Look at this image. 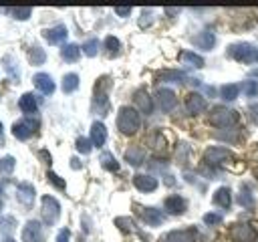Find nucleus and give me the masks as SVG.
Instances as JSON below:
<instances>
[{
  "label": "nucleus",
  "instance_id": "a19ab883",
  "mask_svg": "<svg viewBox=\"0 0 258 242\" xmlns=\"http://www.w3.org/2000/svg\"><path fill=\"white\" fill-rule=\"evenodd\" d=\"M244 93L250 95V97L256 95V93H258V83H256V81H248V83L244 85Z\"/></svg>",
  "mask_w": 258,
  "mask_h": 242
},
{
  "label": "nucleus",
  "instance_id": "dca6fc26",
  "mask_svg": "<svg viewBox=\"0 0 258 242\" xmlns=\"http://www.w3.org/2000/svg\"><path fill=\"white\" fill-rule=\"evenodd\" d=\"M191 42H194L198 48H204V50H212V48H214V44H216V36H214V32H210V30H204V32L196 34V36L191 38Z\"/></svg>",
  "mask_w": 258,
  "mask_h": 242
},
{
  "label": "nucleus",
  "instance_id": "4be33fe9",
  "mask_svg": "<svg viewBox=\"0 0 258 242\" xmlns=\"http://www.w3.org/2000/svg\"><path fill=\"white\" fill-rule=\"evenodd\" d=\"M18 107H20V111H24V113H36L38 103H36V99H34L32 93H24V95L20 97V101H18Z\"/></svg>",
  "mask_w": 258,
  "mask_h": 242
},
{
  "label": "nucleus",
  "instance_id": "473e14b6",
  "mask_svg": "<svg viewBox=\"0 0 258 242\" xmlns=\"http://www.w3.org/2000/svg\"><path fill=\"white\" fill-rule=\"evenodd\" d=\"M4 12H10V14H14V18H18V20H26V18L32 14V10H30L28 6H24V8H6Z\"/></svg>",
  "mask_w": 258,
  "mask_h": 242
},
{
  "label": "nucleus",
  "instance_id": "de8ad7c7",
  "mask_svg": "<svg viewBox=\"0 0 258 242\" xmlns=\"http://www.w3.org/2000/svg\"><path fill=\"white\" fill-rule=\"evenodd\" d=\"M165 12H167V14H175V12H179V10H177V8H165Z\"/></svg>",
  "mask_w": 258,
  "mask_h": 242
},
{
  "label": "nucleus",
  "instance_id": "423d86ee",
  "mask_svg": "<svg viewBox=\"0 0 258 242\" xmlns=\"http://www.w3.org/2000/svg\"><path fill=\"white\" fill-rule=\"evenodd\" d=\"M230 234L236 242H256L258 240V232L254 230L252 224H234Z\"/></svg>",
  "mask_w": 258,
  "mask_h": 242
},
{
  "label": "nucleus",
  "instance_id": "37998d69",
  "mask_svg": "<svg viewBox=\"0 0 258 242\" xmlns=\"http://www.w3.org/2000/svg\"><path fill=\"white\" fill-rule=\"evenodd\" d=\"M69 236H71V232H69L67 228H62V230H58V234H56V242H69Z\"/></svg>",
  "mask_w": 258,
  "mask_h": 242
},
{
  "label": "nucleus",
  "instance_id": "58836bf2",
  "mask_svg": "<svg viewBox=\"0 0 258 242\" xmlns=\"http://www.w3.org/2000/svg\"><path fill=\"white\" fill-rule=\"evenodd\" d=\"M46 177H48V182H50L54 188H58V190H64V188H67L64 179H60V177H58L54 171H48V173H46Z\"/></svg>",
  "mask_w": 258,
  "mask_h": 242
},
{
  "label": "nucleus",
  "instance_id": "6e6552de",
  "mask_svg": "<svg viewBox=\"0 0 258 242\" xmlns=\"http://www.w3.org/2000/svg\"><path fill=\"white\" fill-rule=\"evenodd\" d=\"M137 212H139L141 220H143L145 224H149V226H159V224L165 220V214H163L161 210H157V208H145V206H139Z\"/></svg>",
  "mask_w": 258,
  "mask_h": 242
},
{
  "label": "nucleus",
  "instance_id": "49530a36",
  "mask_svg": "<svg viewBox=\"0 0 258 242\" xmlns=\"http://www.w3.org/2000/svg\"><path fill=\"white\" fill-rule=\"evenodd\" d=\"M71 161H73V163H71V165H73V167H75V169H79V167H81V163H79V159H71Z\"/></svg>",
  "mask_w": 258,
  "mask_h": 242
},
{
  "label": "nucleus",
  "instance_id": "c9c22d12",
  "mask_svg": "<svg viewBox=\"0 0 258 242\" xmlns=\"http://www.w3.org/2000/svg\"><path fill=\"white\" fill-rule=\"evenodd\" d=\"M4 63H6V65H4V69L8 71V75H10L12 79H18V77H20V71H18V67H14V60H12L10 56H6V58H4Z\"/></svg>",
  "mask_w": 258,
  "mask_h": 242
},
{
  "label": "nucleus",
  "instance_id": "f257e3e1",
  "mask_svg": "<svg viewBox=\"0 0 258 242\" xmlns=\"http://www.w3.org/2000/svg\"><path fill=\"white\" fill-rule=\"evenodd\" d=\"M141 125V119H139V113L137 109L133 107H121L119 109V115H117V127L121 133L125 135H133Z\"/></svg>",
  "mask_w": 258,
  "mask_h": 242
},
{
  "label": "nucleus",
  "instance_id": "c85d7f7f",
  "mask_svg": "<svg viewBox=\"0 0 258 242\" xmlns=\"http://www.w3.org/2000/svg\"><path fill=\"white\" fill-rule=\"evenodd\" d=\"M101 165H103L107 171H117V169H119V163H117V159H115L111 153H101Z\"/></svg>",
  "mask_w": 258,
  "mask_h": 242
},
{
  "label": "nucleus",
  "instance_id": "393cba45",
  "mask_svg": "<svg viewBox=\"0 0 258 242\" xmlns=\"http://www.w3.org/2000/svg\"><path fill=\"white\" fill-rule=\"evenodd\" d=\"M62 91L64 93H73V91H77V87H79V77L75 75V73H69V75H64L62 77Z\"/></svg>",
  "mask_w": 258,
  "mask_h": 242
},
{
  "label": "nucleus",
  "instance_id": "3c124183",
  "mask_svg": "<svg viewBox=\"0 0 258 242\" xmlns=\"http://www.w3.org/2000/svg\"><path fill=\"white\" fill-rule=\"evenodd\" d=\"M254 113H256V117H258V105H254Z\"/></svg>",
  "mask_w": 258,
  "mask_h": 242
},
{
  "label": "nucleus",
  "instance_id": "a18cd8bd",
  "mask_svg": "<svg viewBox=\"0 0 258 242\" xmlns=\"http://www.w3.org/2000/svg\"><path fill=\"white\" fill-rule=\"evenodd\" d=\"M143 14H145V16H149L151 12H149V10H143ZM147 24H149V18H143V20L139 22V26H147Z\"/></svg>",
  "mask_w": 258,
  "mask_h": 242
},
{
  "label": "nucleus",
  "instance_id": "09e8293b",
  "mask_svg": "<svg viewBox=\"0 0 258 242\" xmlns=\"http://www.w3.org/2000/svg\"><path fill=\"white\" fill-rule=\"evenodd\" d=\"M2 190H4V184H0V210H2Z\"/></svg>",
  "mask_w": 258,
  "mask_h": 242
},
{
  "label": "nucleus",
  "instance_id": "f3484780",
  "mask_svg": "<svg viewBox=\"0 0 258 242\" xmlns=\"http://www.w3.org/2000/svg\"><path fill=\"white\" fill-rule=\"evenodd\" d=\"M105 141H107V129H105V125L101 121H95L91 125V143L97 145V147H103Z\"/></svg>",
  "mask_w": 258,
  "mask_h": 242
},
{
  "label": "nucleus",
  "instance_id": "9d476101",
  "mask_svg": "<svg viewBox=\"0 0 258 242\" xmlns=\"http://www.w3.org/2000/svg\"><path fill=\"white\" fill-rule=\"evenodd\" d=\"M155 101H157V107L165 113H169L173 107H175V93L171 89H159L155 93Z\"/></svg>",
  "mask_w": 258,
  "mask_h": 242
},
{
  "label": "nucleus",
  "instance_id": "7ed1b4c3",
  "mask_svg": "<svg viewBox=\"0 0 258 242\" xmlns=\"http://www.w3.org/2000/svg\"><path fill=\"white\" fill-rule=\"evenodd\" d=\"M236 121H238L236 111L226 109V107H216V109L210 113V123L216 125V127H232Z\"/></svg>",
  "mask_w": 258,
  "mask_h": 242
},
{
  "label": "nucleus",
  "instance_id": "39448f33",
  "mask_svg": "<svg viewBox=\"0 0 258 242\" xmlns=\"http://www.w3.org/2000/svg\"><path fill=\"white\" fill-rule=\"evenodd\" d=\"M36 129H38V119H32V117H26V119H20V121H16L14 125H12V135L16 137V139H28V137H32L34 133H36Z\"/></svg>",
  "mask_w": 258,
  "mask_h": 242
},
{
  "label": "nucleus",
  "instance_id": "4468645a",
  "mask_svg": "<svg viewBox=\"0 0 258 242\" xmlns=\"http://www.w3.org/2000/svg\"><path fill=\"white\" fill-rule=\"evenodd\" d=\"M185 109L187 113L196 115V113H202L206 109V99L200 95V93H189L187 99H185Z\"/></svg>",
  "mask_w": 258,
  "mask_h": 242
},
{
  "label": "nucleus",
  "instance_id": "5fc2aeb1",
  "mask_svg": "<svg viewBox=\"0 0 258 242\" xmlns=\"http://www.w3.org/2000/svg\"><path fill=\"white\" fill-rule=\"evenodd\" d=\"M161 242H163V240H161Z\"/></svg>",
  "mask_w": 258,
  "mask_h": 242
},
{
  "label": "nucleus",
  "instance_id": "0eeeda50",
  "mask_svg": "<svg viewBox=\"0 0 258 242\" xmlns=\"http://www.w3.org/2000/svg\"><path fill=\"white\" fill-rule=\"evenodd\" d=\"M22 242H44L42 226L36 220H28L22 228Z\"/></svg>",
  "mask_w": 258,
  "mask_h": 242
},
{
  "label": "nucleus",
  "instance_id": "e433bc0d",
  "mask_svg": "<svg viewBox=\"0 0 258 242\" xmlns=\"http://www.w3.org/2000/svg\"><path fill=\"white\" fill-rule=\"evenodd\" d=\"M91 139H87V137H79L77 139V151H81V153H91Z\"/></svg>",
  "mask_w": 258,
  "mask_h": 242
},
{
  "label": "nucleus",
  "instance_id": "a211bd4d",
  "mask_svg": "<svg viewBox=\"0 0 258 242\" xmlns=\"http://www.w3.org/2000/svg\"><path fill=\"white\" fill-rule=\"evenodd\" d=\"M185 208H187V202L181 198V196H169V198H165V210L169 212V214H183L185 212Z\"/></svg>",
  "mask_w": 258,
  "mask_h": 242
},
{
  "label": "nucleus",
  "instance_id": "c03bdc74",
  "mask_svg": "<svg viewBox=\"0 0 258 242\" xmlns=\"http://www.w3.org/2000/svg\"><path fill=\"white\" fill-rule=\"evenodd\" d=\"M115 12H117L119 16H127V14L131 12V6H117V8H115Z\"/></svg>",
  "mask_w": 258,
  "mask_h": 242
},
{
  "label": "nucleus",
  "instance_id": "6ab92c4d",
  "mask_svg": "<svg viewBox=\"0 0 258 242\" xmlns=\"http://www.w3.org/2000/svg\"><path fill=\"white\" fill-rule=\"evenodd\" d=\"M135 105H137V109H139L141 113H151L153 103H151V97L147 95V91H145V89L135 91Z\"/></svg>",
  "mask_w": 258,
  "mask_h": 242
},
{
  "label": "nucleus",
  "instance_id": "79ce46f5",
  "mask_svg": "<svg viewBox=\"0 0 258 242\" xmlns=\"http://www.w3.org/2000/svg\"><path fill=\"white\" fill-rule=\"evenodd\" d=\"M204 222L210 224V226L212 224H220L222 222V216L220 214H204Z\"/></svg>",
  "mask_w": 258,
  "mask_h": 242
},
{
  "label": "nucleus",
  "instance_id": "4c0bfd02",
  "mask_svg": "<svg viewBox=\"0 0 258 242\" xmlns=\"http://www.w3.org/2000/svg\"><path fill=\"white\" fill-rule=\"evenodd\" d=\"M236 202L240 204V206H244V208H254V198H252V194H240L238 198H236Z\"/></svg>",
  "mask_w": 258,
  "mask_h": 242
},
{
  "label": "nucleus",
  "instance_id": "5701e85b",
  "mask_svg": "<svg viewBox=\"0 0 258 242\" xmlns=\"http://www.w3.org/2000/svg\"><path fill=\"white\" fill-rule=\"evenodd\" d=\"M79 54H81V46L79 44H64L60 48V56L64 60H69V63H75L79 58Z\"/></svg>",
  "mask_w": 258,
  "mask_h": 242
},
{
  "label": "nucleus",
  "instance_id": "2f4dec72",
  "mask_svg": "<svg viewBox=\"0 0 258 242\" xmlns=\"http://www.w3.org/2000/svg\"><path fill=\"white\" fill-rule=\"evenodd\" d=\"M28 56H30V63H32V65H42L44 58H46V54H44V50H42L40 46H32Z\"/></svg>",
  "mask_w": 258,
  "mask_h": 242
},
{
  "label": "nucleus",
  "instance_id": "412c9836",
  "mask_svg": "<svg viewBox=\"0 0 258 242\" xmlns=\"http://www.w3.org/2000/svg\"><path fill=\"white\" fill-rule=\"evenodd\" d=\"M163 242H196V238L191 230H173L163 238Z\"/></svg>",
  "mask_w": 258,
  "mask_h": 242
},
{
  "label": "nucleus",
  "instance_id": "2eb2a0df",
  "mask_svg": "<svg viewBox=\"0 0 258 242\" xmlns=\"http://www.w3.org/2000/svg\"><path fill=\"white\" fill-rule=\"evenodd\" d=\"M133 186L139 190V192H153L157 188V179L153 175H145V173H137L133 177Z\"/></svg>",
  "mask_w": 258,
  "mask_h": 242
},
{
  "label": "nucleus",
  "instance_id": "603ef678",
  "mask_svg": "<svg viewBox=\"0 0 258 242\" xmlns=\"http://www.w3.org/2000/svg\"><path fill=\"white\" fill-rule=\"evenodd\" d=\"M0 137H2V123H0Z\"/></svg>",
  "mask_w": 258,
  "mask_h": 242
},
{
  "label": "nucleus",
  "instance_id": "a878e982",
  "mask_svg": "<svg viewBox=\"0 0 258 242\" xmlns=\"http://www.w3.org/2000/svg\"><path fill=\"white\" fill-rule=\"evenodd\" d=\"M238 91H240V87H238L236 83H230V85H222V87H220V95H222L226 101H234V99L238 97Z\"/></svg>",
  "mask_w": 258,
  "mask_h": 242
},
{
  "label": "nucleus",
  "instance_id": "b1692460",
  "mask_svg": "<svg viewBox=\"0 0 258 242\" xmlns=\"http://www.w3.org/2000/svg\"><path fill=\"white\" fill-rule=\"evenodd\" d=\"M143 157H145V153H143L141 147H129V149L125 151V159H127L131 165H139V163H143Z\"/></svg>",
  "mask_w": 258,
  "mask_h": 242
},
{
  "label": "nucleus",
  "instance_id": "20e7f679",
  "mask_svg": "<svg viewBox=\"0 0 258 242\" xmlns=\"http://www.w3.org/2000/svg\"><path fill=\"white\" fill-rule=\"evenodd\" d=\"M60 216V204L52 196H42V220L46 226H54Z\"/></svg>",
  "mask_w": 258,
  "mask_h": 242
},
{
  "label": "nucleus",
  "instance_id": "f8f14e48",
  "mask_svg": "<svg viewBox=\"0 0 258 242\" xmlns=\"http://www.w3.org/2000/svg\"><path fill=\"white\" fill-rule=\"evenodd\" d=\"M67 26H62V24H56V26H52V28H46L44 32H42V36L46 38V42L48 44H58V42H62L64 38H67Z\"/></svg>",
  "mask_w": 258,
  "mask_h": 242
},
{
  "label": "nucleus",
  "instance_id": "ea45409f",
  "mask_svg": "<svg viewBox=\"0 0 258 242\" xmlns=\"http://www.w3.org/2000/svg\"><path fill=\"white\" fill-rule=\"evenodd\" d=\"M115 224H117L121 230H125V232H131V230H133V222H131L129 218H117Z\"/></svg>",
  "mask_w": 258,
  "mask_h": 242
},
{
  "label": "nucleus",
  "instance_id": "f704fd0d",
  "mask_svg": "<svg viewBox=\"0 0 258 242\" xmlns=\"http://www.w3.org/2000/svg\"><path fill=\"white\" fill-rule=\"evenodd\" d=\"M16 226V220L12 216H0V232H12V228Z\"/></svg>",
  "mask_w": 258,
  "mask_h": 242
},
{
  "label": "nucleus",
  "instance_id": "f03ea898",
  "mask_svg": "<svg viewBox=\"0 0 258 242\" xmlns=\"http://www.w3.org/2000/svg\"><path fill=\"white\" fill-rule=\"evenodd\" d=\"M228 54L238 63H258V46H252V44H246V42L232 44Z\"/></svg>",
  "mask_w": 258,
  "mask_h": 242
},
{
  "label": "nucleus",
  "instance_id": "8fccbe9b",
  "mask_svg": "<svg viewBox=\"0 0 258 242\" xmlns=\"http://www.w3.org/2000/svg\"><path fill=\"white\" fill-rule=\"evenodd\" d=\"M2 242H16V240H14V238H4Z\"/></svg>",
  "mask_w": 258,
  "mask_h": 242
},
{
  "label": "nucleus",
  "instance_id": "c756f323",
  "mask_svg": "<svg viewBox=\"0 0 258 242\" xmlns=\"http://www.w3.org/2000/svg\"><path fill=\"white\" fill-rule=\"evenodd\" d=\"M14 165H16V159H14L12 155H4V157H0V173H12Z\"/></svg>",
  "mask_w": 258,
  "mask_h": 242
},
{
  "label": "nucleus",
  "instance_id": "ddd939ff",
  "mask_svg": "<svg viewBox=\"0 0 258 242\" xmlns=\"http://www.w3.org/2000/svg\"><path fill=\"white\" fill-rule=\"evenodd\" d=\"M16 198H18L20 204L30 206V204L34 202V188H32V184H28V182H20V184L16 186Z\"/></svg>",
  "mask_w": 258,
  "mask_h": 242
},
{
  "label": "nucleus",
  "instance_id": "aec40b11",
  "mask_svg": "<svg viewBox=\"0 0 258 242\" xmlns=\"http://www.w3.org/2000/svg\"><path fill=\"white\" fill-rule=\"evenodd\" d=\"M214 204L216 206H220V208H230L232 206V192L228 190V188H218L216 192H214Z\"/></svg>",
  "mask_w": 258,
  "mask_h": 242
},
{
  "label": "nucleus",
  "instance_id": "864d4df0",
  "mask_svg": "<svg viewBox=\"0 0 258 242\" xmlns=\"http://www.w3.org/2000/svg\"><path fill=\"white\" fill-rule=\"evenodd\" d=\"M256 175H258V169H256Z\"/></svg>",
  "mask_w": 258,
  "mask_h": 242
},
{
  "label": "nucleus",
  "instance_id": "72a5a7b5",
  "mask_svg": "<svg viewBox=\"0 0 258 242\" xmlns=\"http://www.w3.org/2000/svg\"><path fill=\"white\" fill-rule=\"evenodd\" d=\"M105 46H107L109 54L115 56V54L119 52V48H121V42H119V38H115V36H107V38H105Z\"/></svg>",
  "mask_w": 258,
  "mask_h": 242
},
{
  "label": "nucleus",
  "instance_id": "7c9ffc66",
  "mask_svg": "<svg viewBox=\"0 0 258 242\" xmlns=\"http://www.w3.org/2000/svg\"><path fill=\"white\" fill-rule=\"evenodd\" d=\"M81 50H83L87 56H95V54L99 52V40H97V38H91V40H87V42L81 46Z\"/></svg>",
  "mask_w": 258,
  "mask_h": 242
},
{
  "label": "nucleus",
  "instance_id": "9b49d317",
  "mask_svg": "<svg viewBox=\"0 0 258 242\" xmlns=\"http://www.w3.org/2000/svg\"><path fill=\"white\" fill-rule=\"evenodd\" d=\"M34 87L40 91V93H44V95H50V93H54V81H52V77L50 75H46V73H36L34 75Z\"/></svg>",
  "mask_w": 258,
  "mask_h": 242
},
{
  "label": "nucleus",
  "instance_id": "1a4fd4ad",
  "mask_svg": "<svg viewBox=\"0 0 258 242\" xmlns=\"http://www.w3.org/2000/svg\"><path fill=\"white\" fill-rule=\"evenodd\" d=\"M232 153L226 149V147H208L206 153H204V159L206 163L210 165H218V163H224L226 159H230Z\"/></svg>",
  "mask_w": 258,
  "mask_h": 242
},
{
  "label": "nucleus",
  "instance_id": "bb28decb",
  "mask_svg": "<svg viewBox=\"0 0 258 242\" xmlns=\"http://www.w3.org/2000/svg\"><path fill=\"white\" fill-rule=\"evenodd\" d=\"M157 79H161V81H169V83H181V81L185 79V75L179 73V71H161V73L157 75Z\"/></svg>",
  "mask_w": 258,
  "mask_h": 242
},
{
  "label": "nucleus",
  "instance_id": "cd10ccee",
  "mask_svg": "<svg viewBox=\"0 0 258 242\" xmlns=\"http://www.w3.org/2000/svg\"><path fill=\"white\" fill-rule=\"evenodd\" d=\"M181 60L187 63V65H191V67H196V69L204 67V58H202L200 54H196V52H189V50L181 52Z\"/></svg>",
  "mask_w": 258,
  "mask_h": 242
}]
</instances>
